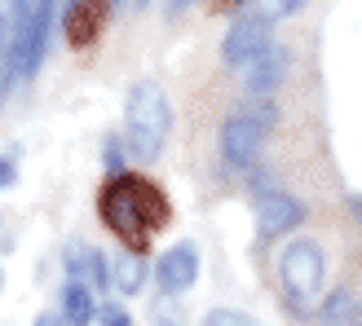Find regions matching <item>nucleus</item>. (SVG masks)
Here are the masks:
<instances>
[{
  "label": "nucleus",
  "instance_id": "nucleus-1",
  "mask_svg": "<svg viewBox=\"0 0 362 326\" xmlns=\"http://www.w3.org/2000/svg\"><path fill=\"white\" fill-rule=\"evenodd\" d=\"M98 207H102V221L115 229V239L129 251H141L159 225H168V198L159 194V186H151V181H141L133 172L111 176Z\"/></svg>",
  "mask_w": 362,
  "mask_h": 326
},
{
  "label": "nucleus",
  "instance_id": "nucleus-4",
  "mask_svg": "<svg viewBox=\"0 0 362 326\" xmlns=\"http://www.w3.org/2000/svg\"><path fill=\"white\" fill-rule=\"evenodd\" d=\"M296 9H300V0H283V5H265V9H243L230 23L226 40H221V58L230 66H252L269 49V27H274L279 18H292Z\"/></svg>",
  "mask_w": 362,
  "mask_h": 326
},
{
  "label": "nucleus",
  "instance_id": "nucleus-5",
  "mask_svg": "<svg viewBox=\"0 0 362 326\" xmlns=\"http://www.w3.org/2000/svg\"><path fill=\"white\" fill-rule=\"evenodd\" d=\"M274 119H279V106L274 102L243 106L239 115L226 119V128H221V155H226L230 168H252V163H257L261 141H265L269 128H274Z\"/></svg>",
  "mask_w": 362,
  "mask_h": 326
},
{
  "label": "nucleus",
  "instance_id": "nucleus-11",
  "mask_svg": "<svg viewBox=\"0 0 362 326\" xmlns=\"http://www.w3.org/2000/svg\"><path fill=\"white\" fill-rule=\"evenodd\" d=\"M358 309H362V300L354 296V286H336V291L318 304V326H354V318H358Z\"/></svg>",
  "mask_w": 362,
  "mask_h": 326
},
{
  "label": "nucleus",
  "instance_id": "nucleus-14",
  "mask_svg": "<svg viewBox=\"0 0 362 326\" xmlns=\"http://www.w3.org/2000/svg\"><path fill=\"white\" fill-rule=\"evenodd\" d=\"M62 318L71 326H88V322H93V300H88L84 282H66L62 286Z\"/></svg>",
  "mask_w": 362,
  "mask_h": 326
},
{
  "label": "nucleus",
  "instance_id": "nucleus-2",
  "mask_svg": "<svg viewBox=\"0 0 362 326\" xmlns=\"http://www.w3.org/2000/svg\"><path fill=\"white\" fill-rule=\"evenodd\" d=\"M173 128V102L159 88V80H137L129 88V106H124V133H129V150L141 163H155Z\"/></svg>",
  "mask_w": 362,
  "mask_h": 326
},
{
  "label": "nucleus",
  "instance_id": "nucleus-13",
  "mask_svg": "<svg viewBox=\"0 0 362 326\" xmlns=\"http://www.w3.org/2000/svg\"><path fill=\"white\" fill-rule=\"evenodd\" d=\"M111 269H115V286H119L124 296H137V291H141V282H146V274H151L141 251H124V256H119Z\"/></svg>",
  "mask_w": 362,
  "mask_h": 326
},
{
  "label": "nucleus",
  "instance_id": "nucleus-15",
  "mask_svg": "<svg viewBox=\"0 0 362 326\" xmlns=\"http://www.w3.org/2000/svg\"><path fill=\"white\" fill-rule=\"evenodd\" d=\"M151 318H155V326H181V300L177 296H159L151 304Z\"/></svg>",
  "mask_w": 362,
  "mask_h": 326
},
{
  "label": "nucleus",
  "instance_id": "nucleus-8",
  "mask_svg": "<svg viewBox=\"0 0 362 326\" xmlns=\"http://www.w3.org/2000/svg\"><path fill=\"white\" fill-rule=\"evenodd\" d=\"M155 278L164 286V296H177V291H186V286H194V278H199L194 243H177L173 251H164V260L155 265Z\"/></svg>",
  "mask_w": 362,
  "mask_h": 326
},
{
  "label": "nucleus",
  "instance_id": "nucleus-10",
  "mask_svg": "<svg viewBox=\"0 0 362 326\" xmlns=\"http://www.w3.org/2000/svg\"><path fill=\"white\" fill-rule=\"evenodd\" d=\"M62 265H66L71 282H84V278H93L98 286L115 282V269L106 265V256H102V251H93V247H84V243H71L66 256H62Z\"/></svg>",
  "mask_w": 362,
  "mask_h": 326
},
{
  "label": "nucleus",
  "instance_id": "nucleus-12",
  "mask_svg": "<svg viewBox=\"0 0 362 326\" xmlns=\"http://www.w3.org/2000/svg\"><path fill=\"white\" fill-rule=\"evenodd\" d=\"M106 23V5H71L66 9V40L71 44H88Z\"/></svg>",
  "mask_w": 362,
  "mask_h": 326
},
{
  "label": "nucleus",
  "instance_id": "nucleus-19",
  "mask_svg": "<svg viewBox=\"0 0 362 326\" xmlns=\"http://www.w3.org/2000/svg\"><path fill=\"white\" fill-rule=\"evenodd\" d=\"M18 181V168H13V155H0V190H9Z\"/></svg>",
  "mask_w": 362,
  "mask_h": 326
},
{
  "label": "nucleus",
  "instance_id": "nucleus-6",
  "mask_svg": "<svg viewBox=\"0 0 362 326\" xmlns=\"http://www.w3.org/2000/svg\"><path fill=\"white\" fill-rule=\"evenodd\" d=\"M49 27H53V5L49 0L45 5H27L23 27H18V44H13V84L35 76V66H40V58H45Z\"/></svg>",
  "mask_w": 362,
  "mask_h": 326
},
{
  "label": "nucleus",
  "instance_id": "nucleus-18",
  "mask_svg": "<svg viewBox=\"0 0 362 326\" xmlns=\"http://www.w3.org/2000/svg\"><path fill=\"white\" fill-rule=\"evenodd\" d=\"M102 159H106V168H111V172L119 176V163H124V150H119V141H115V137H106V150H102Z\"/></svg>",
  "mask_w": 362,
  "mask_h": 326
},
{
  "label": "nucleus",
  "instance_id": "nucleus-20",
  "mask_svg": "<svg viewBox=\"0 0 362 326\" xmlns=\"http://www.w3.org/2000/svg\"><path fill=\"white\" fill-rule=\"evenodd\" d=\"M35 326H71L62 313H40V318H35Z\"/></svg>",
  "mask_w": 362,
  "mask_h": 326
},
{
  "label": "nucleus",
  "instance_id": "nucleus-21",
  "mask_svg": "<svg viewBox=\"0 0 362 326\" xmlns=\"http://www.w3.org/2000/svg\"><path fill=\"white\" fill-rule=\"evenodd\" d=\"M354 326H362V309H358V318H354Z\"/></svg>",
  "mask_w": 362,
  "mask_h": 326
},
{
  "label": "nucleus",
  "instance_id": "nucleus-16",
  "mask_svg": "<svg viewBox=\"0 0 362 326\" xmlns=\"http://www.w3.org/2000/svg\"><path fill=\"white\" fill-rule=\"evenodd\" d=\"M204 326H261V322L247 318V313H239V309H208Z\"/></svg>",
  "mask_w": 362,
  "mask_h": 326
},
{
  "label": "nucleus",
  "instance_id": "nucleus-3",
  "mask_svg": "<svg viewBox=\"0 0 362 326\" xmlns=\"http://www.w3.org/2000/svg\"><path fill=\"white\" fill-rule=\"evenodd\" d=\"M322 247L314 239H292L279 256V296L292 313H318V286H322Z\"/></svg>",
  "mask_w": 362,
  "mask_h": 326
},
{
  "label": "nucleus",
  "instance_id": "nucleus-17",
  "mask_svg": "<svg viewBox=\"0 0 362 326\" xmlns=\"http://www.w3.org/2000/svg\"><path fill=\"white\" fill-rule=\"evenodd\" d=\"M98 322H102V326H133V318L124 313L119 304H102V309H98Z\"/></svg>",
  "mask_w": 362,
  "mask_h": 326
},
{
  "label": "nucleus",
  "instance_id": "nucleus-7",
  "mask_svg": "<svg viewBox=\"0 0 362 326\" xmlns=\"http://www.w3.org/2000/svg\"><path fill=\"white\" fill-rule=\"evenodd\" d=\"M300 221H305V207L296 203L292 194L265 190V194L257 198V234H261V239H279V234L296 229Z\"/></svg>",
  "mask_w": 362,
  "mask_h": 326
},
{
  "label": "nucleus",
  "instance_id": "nucleus-9",
  "mask_svg": "<svg viewBox=\"0 0 362 326\" xmlns=\"http://www.w3.org/2000/svg\"><path fill=\"white\" fill-rule=\"evenodd\" d=\"M287 66H292V53H287L283 44H269L261 58L247 66V76H243L247 97H265V93H274V88L283 84V76H287Z\"/></svg>",
  "mask_w": 362,
  "mask_h": 326
}]
</instances>
